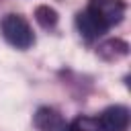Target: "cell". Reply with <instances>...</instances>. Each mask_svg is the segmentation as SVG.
Listing matches in <instances>:
<instances>
[{
  "mask_svg": "<svg viewBox=\"0 0 131 131\" xmlns=\"http://www.w3.org/2000/svg\"><path fill=\"white\" fill-rule=\"evenodd\" d=\"M127 53H129V45L121 39H111L98 47V55L106 61H117V59L125 57Z\"/></svg>",
  "mask_w": 131,
  "mask_h": 131,
  "instance_id": "obj_6",
  "label": "cell"
},
{
  "mask_svg": "<svg viewBox=\"0 0 131 131\" xmlns=\"http://www.w3.org/2000/svg\"><path fill=\"white\" fill-rule=\"evenodd\" d=\"M88 10H92L108 29L119 25L125 16L123 0H88Z\"/></svg>",
  "mask_w": 131,
  "mask_h": 131,
  "instance_id": "obj_2",
  "label": "cell"
},
{
  "mask_svg": "<svg viewBox=\"0 0 131 131\" xmlns=\"http://www.w3.org/2000/svg\"><path fill=\"white\" fill-rule=\"evenodd\" d=\"M98 125L102 131H127L129 127V108L123 104H113L104 108L98 117Z\"/></svg>",
  "mask_w": 131,
  "mask_h": 131,
  "instance_id": "obj_3",
  "label": "cell"
},
{
  "mask_svg": "<svg viewBox=\"0 0 131 131\" xmlns=\"http://www.w3.org/2000/svg\"><path fill=\"white\" fill-rule=\"evenodd\" d=\"M0 31L2 37L16 49H29L35 43V35L20 14H6L0 23Z\"/></svg>",
  "mask_w": 131,
  "mask_h": 131,
  "instance_id": "obj_1",
  "label": "cell"
},
{
  "mask_svg": "<svg viewBox=\"0 0 131 131\" xmlns=\"http://www.w3.org/2000/svg\"><path fill=\"white\" fill-rule=\"evenodd\" d=\"M76 27L80 31V35L86 39V41H92V39H98L100 35H104L108 31V27L92 12V10H82L76 14Z\"/></svg>",
  "mask_w": 131,
  "mask_h": 131,
  "instance_id": "obj_4",
  "label": "cell"
},
{
  "mask_svg": "<svg viewBox=\"0 0 131 131\" xmlns=\"http://www.w3.org/2000/svg\"><path fill=\"white\" fill-rule=\"evenodd\" d=\"M63 131H102L98 125V119L92 117H76L70 125L63 127Z\"/></svg>",
  "mask_w": 131,
  "mask_h": 131,
  "instance_id": "obj_8",
  "label": "cell"
},
{
  "mask_svg": "<svg viewBox=\"0 0 131 131\" xmlns=\"http://www.w3.org/2000/svg\"><path fill=\"white\" fill-rule=\"evenodd\" d=\"M35 20H37L43 29H53V27L57 25V20H59V14H57L55 8H51V6H47V4H41V6L35 8Z\"/></svg>",
  "mask_w": 131,
  "mask_h": 131,
  "instance_id": "obj_7",
  "label": "cell"
},
{
  "mask_svg": "<svg viewBox=\"0 0 131 131\" xmlns=\"http://www.w3.org/2000/svg\"><path fill=\"white\" fill-rule=\"evenodd\" d=\"M33 123H35V127L39 131H63V127H66L63 117L51 106L37 108V113L33 117Z\"/></svg>",
  "mask_w": 131,
  "mask_h": 131,
  "instance_id": "obj_5",
  "label": "cell"
}]
</instances>
